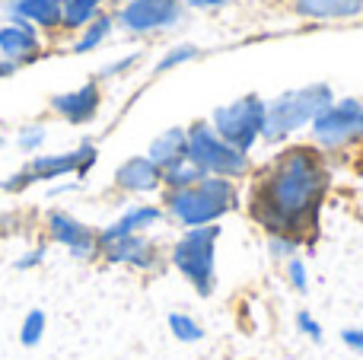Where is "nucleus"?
<instances>
[{
	"mask_svg": "<svg viewBox=\"0 0 363 360\" xmlns=\"http://www.w3.org/2000/svg\"><path fill=\"white\" fill-rule=\"evenodd\" d=\"M13 70H16V64L13 61H0V77H10Z\"/></svg>",
	"mask_w": 363,
	"mask_h": 360,
	"instance_id": "obj_31",
	"label": "nucleus"
},
{
	"mask_svg": "<svg viewBox=\"0 0 363 360\" xmlns=\"http://www.w3.org/2000/svg\"><path fill=\"white\" fill-rule=\"evenodd\" d=\"M0 144H4V140H0Z\"/></svg>",
	"mask_w": 363,
	"mask_h": 360,
	"instance_id": "obj_33",
	"label": "nucleus"
},
{
	"mask_svg": "<svg viewBox=\"0 0 363 360\" xmlns=\"http://www.w3.org/2000/svg\"><path fill=\"white\" fill-rule=\"evenodd\" d=\"M169 332L179 338V342H185V344H194V342H201V338H204V329H201L191 316H185V313H172V316H169Z\"/></svg>",
	"mask_w": 363,
	"mask_h": 360,
	"instance_id": "obj_21",
	"label": "nucleus"
},
{
	"mask_svg": "<svg viewBox=\"0 0 363 360\" xmlns=\"http://www.w3.org/2000/svg\"><path fill=\"white\" fill-rule=\"evenodd\" d=\"M335 102L332 89L328 86H303V89H290V93L277 96L274 102L264 106V128L262 137L268 144L290 137L294 131H300L303 125H313L322 112Z\"/></svg>",
	"mask_w": 363,
	"mask_h": 360,
	"instance_id": "obj_3",
	"label": "nucleus"
},
{
	"mask_svg": "<svg viewBox=\"0 0 363 360\" xmlns=\"http://www.w3.org/2000/svg\"><path fill=\"white\" fill-rule=\"evenodd\" d=\"M0 51L13 64H29L38 55V38L29 23H13L0 29Z\"/></svg>",
	"mask_w": 363,
	"mask_h": 360,
	"instance_id": "obj_15",
	"label": "nucleus"
},
{
	"mask_svg": "<svg viewBox=\"0 0 363 360\" xmlns=\"http://www.w3.org/2000/svg\"><path fill=\"white\" fill-rule=\"evenodd\" d=\"M45 329H48V319H45L42 310H32L29 316L23 319V329H19V342L26 344V348H35L38 342H42Z\"/></svg>",
	"mask_w": 363,
	"mask_h": 360,
	"instance_id": "obj_22",
	"label": "nucleus"
},
{
	"mask_svg": "<svg viewBox=\"0 0 363 360\" xmlns=\"http://www.w3.org/2000/svg\"><path fill=\"white\" fill-rule=\"evenodd\" d=\"M118 19L131 32H150V29H163V26L176 23L179 6H176V0H131L121 10Z\"/></svg>",
	"mask_w": 363,
	"mask_h": 360,
	"instance_id": "obj_10",
	"label": "nucleus"
},
{
	"mask_svg": "<svg viewBox=\"0 0 363 360\" xmlns=\"http://www.w3.org/2000/svg\"><path fill=\"white\" fill-rule=\"evenodd\" d=\"M201 179H204V172H201L198 166H191L188 159H182V163L169 166V169H163V185L169 191H182V189H188V185L201 182Z\"/></svg>",
	"mask_w": 363,
	"mask_h": 360,
	"instance_id": "obj_19",
	"label": "nucleus"
},
{
	"mask_svg": "<svg viewBox=\"0 0 363 360\" xmlns=\"http://www.w3.org/2000/svg\"><path fill=\"white\" fill-rule=\"evenodd\" d=\"M325 191L328 169L322 153L303 144L290 147L255 182L249 198V214L268 230V236H287L303 246L315 233Z\"/></svg>",
	"mask_w": 363,
	"mask_h": 360,
	"instance_id": "obj_1",
	"label": "nucleus"
},
{
	"mask_svg": "<svg viewBox=\"0 0 363 360\" xmlns=\"http://www.w3.org/2000/svg\"><path fill=\"white\" fill-rule=\"evenodd\" d=\"M147 159H150V163H157L160 169H169V166L188 159V131H185V128H169V131H163L150 144Z\"/></svg>",
	"mask_w": 363,
	"mask_h": 360,
	"instance_id": "obj_16",
	"label": "nucleus"
},
{
	"mask_svg": "<svg viewBox=\"0 0 363 360\" xmlns=\"http://www.w3.org/2000/svg\"><path fill=\"white\" fill-rule=\"evenodd\" d=\"M294 6L303 16H319V19L357 16V13H363V0H294Z\"/></svg>",
	"mask_w": 363,
	"mask_h": 360,
	"instance_id": "obj_18",
	"label": "nucleus"
},
{
	"mask_svg": "<svg viewBox=\"0 0 363 360\" xmlns=\"http://www.w3.org/2000/svg\"><path fill=\"white\" fill-rule=\"evenodd\" d=\"M296 329H300L306 338H313V342H322V325L315 322V319L309 316L306 310H303V313H296Z\"/></svg>",
	"mask_w": 363,
	"mask_h": 360,
	"instance_id": "obj_28",
	"label": "nucleus"
},
{
	"mask_svg": "<svg viewBox=\"0 0 363 360\" xmlns=\"http://www.w3.org/2000/svg\"><path fill=\"white\" fill-rule=\"evenodd\" d=\"M99 252L112 265H131V268H153L157 265V246L144 233L138 236H118V240H102Z\"/></svg>",
	"mask_w": 363,
	"mask_h": 360,
	"instance_id": "obj_11",
	"label": "nucleus"
},
{
	"mask_svg": "<svg viewBox=\"0 0 363 360\" xmlns=\"http://www.w3.org/2000/svg\"><path fill=\"white\" fill-rule=\"evenodd\" d=\"M51 106H55V112L61 115V118L74 121V125H86V121H93L96 112H99V86H96V83H83L80 89L55 96Z\"/></svg>",
	"mask_w": 363,
	"mask_h": 360,
	"instance_id": "obj_13",
	"label": "nucleus"
},
{
	"mask_svg": "<svg viewBox=\"0 0 363 360\" xmlns=\"http://www.w3.org/2000/svg\"><path fill=\"white\" fill-rule=\"evenodd\" d=\"M198 55V48H194V45H179L176 51H169V55L163 57V61L157 64V70L160 74H163V70H169V67H176V64H182V61H188V57H194Z\"/></svg>",
	"mask_w": 363,
	"mask_h": 360,
	"instance_id": "obj_24",
	"label": "nucleus"
},
{
	"mask_svg": "<svg viewBox=\"0 0 363 360\" xmlns=\"http://www.w3.org/2000/svg\"><path fill=\"white\" fill-rule=\"evenodd\" d=\"M313 137L322 147H341L363 137V106L357 99L332 102L319 118L313 121Z\"/></svg>",
	"mask_w": 363,
	"mask_h": 360,
	"instance_id": "obj_8",
	"label": "nucleus"
},
{
	"mask_svg": "<svg viewBox=\"0 0 363 360\" xmlns=\"http://www.w3.org/2000/svg\"><path fill=\"white\" fill-rule=\"evenodd\" d=\"M211 128L226 140L230 147H236L239 153L249 157V150L258 144L264 128V102L258 96H242L233 106H223L213 112Z\"/></svg>",
	"mask_w": 363,
	"mask_h": 360,
	"instance_id": "obj_6",
	"label": "nucleus"
},
{
	"mask_svg": "<svg viewBox=\"0 0 363 360\" xmlns=\"http://www.w3.org/2000/svg\"><path fill=\"white\" fill-rule=\"evenodd\" d=\"M102 0H61V10H64V23L67 26H83L96 16Z\"/></svg>",
	"mask_w": 363,
	"mask_h": 360,
	"instance_id": "obj_20",
	"label": "nucleus"
},
{
	"mask_svg": "<svg viewBox=\"0 0 363 360\" xmlns=\"http://www.w3.org/2000/svg\"><path fill=\"white\" fill-rule=\"evenodd\" d=\"M217 240L220 227L185 230V236L172 246V265L201 297H211L217 284Z\"/></svg>",
	"mask_w": 363,
	"mask_h": 360,
	"instance_id": "obj_4",
	"label": "nucleus"
},
{
	"mask_svg": "<svg viewBox=\"0 0 363 360\" xmlns=\"http://www.w3.org/2000/svg\"><path fill=\"white\" fill-rule=\"evenodd\" d=\"M160 220H163V210H160V208H153V204H138V208L125 210V214H121L112 227L102 230L99 242L102 240H118V236H138V233H144V230L157 227Z\"/></svg>",
	"mask_w": 363,
	"mask_h": 360,
	"instance_id": "obj_14",
	"label": "nucleus"
},
{
	"mask_svg": "<svg viewBox=\"0 0 363 360\" xmlns=\"http://www.w3.org/2000/svg\"><path fill=\"white\" fill-rule=\"evenodd\" d=\"M287 278H290V284H294V291H300V293L309 287L306 265H303L300 259H290V261H287Z\"/></svg>",
	"mask_w": 363,
	"mask_h": 360,
	"instance_id": "obj_26",
	"label": "nucleus"
},
{
	"mask_svg": "<svg viewBox=\"0 0 363 360\" xmlns=\"http://www.w3.org/2000/svg\"><path fill=\"white\" fill-rule=\"evenodd\" d=\"M42 140H45V128L42 125H29V128L19 131V147H23V150H38Z\"/></svg>",
	"mask_w": 363,
	"mask_h": 360,
	"instance_id": "obj_27",
	"label": "nucleus"
},
{
	"mask_svg": "<svg viewBox=\"0 0 363 360\" xmlns=\"http://www.w3.org/2000/svg\"><path fill=\"white\" fill-rule=\"evenodd\" d=\"M42 259H45V249H32L29 255H23V259L16 261V268H35Z\"/></svg>",
	"mask_w": 363,
	"mask_h": 360,
	"instance_id": "obj_30",
	"label": "nucleus"
},
{
	"mask_svg": "<svg viewBox=\"0 0 363 360\" xmlns=\"http://www.w3.org/2000/svg\"><path fill=\"white\" fill-rule=\"evenodd\" d=\"M341 342H345L351 351L363 354V329H345V332H341Z\"/></svg>",
	"mask_w": 363,
	"mask_h": 360,
	"instance_id": "obj_29",
	"label": "nucleus"
},
{
	"mask_svg": "<svg viewBox=\"0 0 363 360\" xmlns=\"http://www.w3.org/2000/svg\"><path fill=\"white\" fill-rule=\"evenodd\" d=\"M191 6H217V4H223V0H188Z\"/></svg>",
	"mask_w": 363,
	"mask_h": 360,
	"instance_id": "obj_32",
	"label": "nucleus"
},
{
	"mask_svg": "<svg viewBox=\"0 0 363 360\" xmlns=\"http://www.w3.org/2000/svg\"><path fill=\"white\" fill-rule=\"evenodd\" d=\"M10 13L16 23H38V26H57L64 16L61 0H13Z\"/></svg>",
	"mask_w": 363,
	"mask_h": 360,
	"instance_id": "obj_17",
	"label": "nucleus"
},
{
	"mask_svg": "<svg viewBox=\"0 0 363 360\" xmlns=\"http://www.w3.org/2000/svg\"><path fill=\"white\" fill-rule=\"evenodd\" d=\"M115 185L121 191H134V195L157 191L163 185V169L157 163H150L147 157H131L115 169Z\"/></svg>",
	"mask_w": 363,
	"mask_h": 360,
	"instance_id": "obj_12",
	"label": "nucleus"
},
{
	"mask_svg": "<svg viewBox=\"0 0 363 360\" xmlns=\"http://www.w3.org/2000/svg\"><path fill=\"white\" fill-rule=\"evenodd\" d=\"M96 147L89 144V140H83L77 150L70 153H51V157H35L32 163H26V169H19L16 176H10L4 182L6 191H23L29 189V185L35 182H55V179L61 176H70V172H77V176H86L89 169H93L96 163Z\"/></svg>",
	"mask_w": 363,
	"mask_h": 360,
	"instance_id": "obj_7",
	"label": "nucleus"
},
{
	"mask_svg": "<svg viewBox=\"0 0 363 360\" xmlns=\"http://www.w3.org/2000/svg\"><path fill=\"white\" fill-rule=\"evenodd\" d=\"M239 208V191L233 179L204 176L201 182L182 191H166V214L179 220L185 230L213 227L220 217Z\"/></svg>",
	"mask_w": 363,
	"mask_h": 360,
	"instance_id": "obj_2",
	"label": "nucleus"
},
{
	"mask_svg": "<svg viewBox=\"0 0 363 360\" xmlns=\"http://www.w3.org/2000/svg\"><path fill=\"white\" fill-rule=\"evenodd\" d=\"M188 163L198 166L204 176L217 179H239L249 169V157L226 144L211 128V121H198L188 128Z\"/></svg>",
	"mask_w": 363,
	"mask_h": 360,
	"instance_id": "obj_5",
	"label": "nucleus"
},
{
	"mask_svg": "<svg viewBox=\"0 0 363 360\" xmlns=\"http://www.w3.org/2000/svg\"><path fill=\"white\" fill-rule=\"evenodd\" d=\"M48 233L55 242H61L70 255L77 259H89V255L99 252V233L89 230L83 220H77L74 214H64V210H51L48 214Z\"/></svg>",
	"mask_w": 363,
	"mask_h": 360,
	"instance_id": "obj_9",
	"label": "nucleus"
},
{
	"mask_svg": "<svg viewBox=\"0 0 363 360\" xmlns=\"http://www.w3.org/2000/svg\"><path fill=\"white\" fill-rule=\"evenodd\" d=\"M268 249H271V255H274V259H287V261H290V255L300 249V242H296V240H287V236H271V240H268Z\"/></svg>",
	"mask_w": 363,
	"mask_h": 360,
	"instance_id": "obj_25",
	"label": "nucleus"
},
{
	"mask_svg": "<svg viewBox=\"0 0 363 360\" xmlns=\"http://www.w3.org/2000/svg\"><path fill=\"white\" fill-rule=\"evenodd\" d=\"M108 29H112V19H108V16L93 19V23H89V29H86V35H83L80 42L74 45V48H77V51H89V48H96V45H99L102 38L108 35Z\"/></svg>",
	"mask_w": 363,
	"mask_h": 360,
	"instance_id": "obj_23",
	"label": "nucleus"
}]
</instances>
